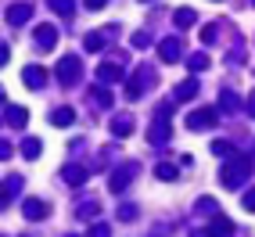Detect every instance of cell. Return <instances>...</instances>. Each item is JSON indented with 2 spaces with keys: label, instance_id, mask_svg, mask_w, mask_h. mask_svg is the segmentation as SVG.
I'll return each instance as SVG.
<instances>
[{
  "label": "cell",
  "instance_id": "6da1fadb",
  "mask_svg": "<svg viewBox=\"0 0 255 237\" xmlns=\"http://www.w3.org/2000/svg\"><path fill=\"white\" fill-rule=\"evenodd\" d=\"M79 79V61L76 58H65L61 61V83H76Z\"/></svg>",
  "mask_w": 255,
  "mask_h": 237
},
{
  "label": "cell",
  "instance_id": "7a4b0ae2",
  "mask_svg": "<svg viewBox=\"0 0 255 237\" xmlns=\"http://www.w3.org/2000/svg\"><path fill=\"white\" fill-rule=\"evenodd\" d=\"M36 43H40L43 50H50V47H54V29H50V25H40V29H36Z\"/></svg>",
  "mask_w": 255,
  "mask_h": 237
},
{
  "label": "cell",
  "instance_id": "3957f363",
  "mask_svg": "<svg viewBox=\"0 0 255 237\" xmlns=\"http://www.w3.org/2000/svg\"><path fill=\"white\" fill-rule=\"evenodd\" d=\"M25 216H29V219H40V216H47V205L32 198V201H25Z\"/></svg>",
  "mask_w": 255,
  "mask_h": 237
},
{
  "label": "cell",
  "instance_id": "277c9868",
  "mask_svg": "<svg viewBox=\"0 0 255 237\" xmlns=\"http://www.w3.org/2000/svg\"><path fill=\"white\" fill-rule=\"evenodd\" d=\"M7 18H11L14 25H22V22L29 18V4H18V7H11V14H7Z\"/></svg>",
  "mask_w": 255,
  "mask_h": 237
},
{
  "label": "cell",
  "instance_id": "5b68a950",
  "mask_svg": "<svg viewBox=\"0 0 255 237\" xmlns=\"http://www.w3.org/2000/svg\"><path fill=\"white\" fill-rule=\"evenodd\" d=\"M176 54H180V47H176V40H169V43H162V58H165V61H176Z\"/></svg>",
  "mask_w": 255,
  "mask_h": 237
},
{
  "label": "cell",
  "instance_id": "8992f818",
  "mask_svg": "<svg viewBox=\"0 0 255 237\" xmlns=\"http://www.w3.org/2000/svg\"><path fill=\"white\" fill-rule=\"evenodd\" d=\"M43 79H47V76H43L40 69H29V72H25V83H29V87H40Z\"/></svg>",
  "mask_w": 255,
  "mask_h": 237
},
{
  "label": "cell",
  "instance_id": "52a82bcc",
  "mask_svg": "<svg viewBox=\"0 0 255 237\" xmlns=\"http://www.w3.org/2000/svg\"><path fill=\"white\" fill-rule=\"evenodd\" d=\"M50 7H58L61 14H72V7H76V4H72V0H50Z\"/></svg>",
  "mask_w": 255,
  "mask_h": 237
},
{
  "label": "cell",
  "instance_id": "ba28073f",
  "mask_svg": "<svg viewBox=\"0 0 255 237\" xmlns=\"http://www.w3.org/2000/svg\"><path fill=\"white\" fill-rule=\"evenodd\" d=\"M54 122H58V126H69V122H72V112H69V108L54 112Z\"/></svg>",
  "mask_w": 255,
  "mask_h": 237
},
{
  "label": "cell",
  "instance_id": "9c48e42d",
  "mask_svg": "<svg viewBox=\"0 0 255 237\" xmlns=\"http://www.w3.org/2000/svg\"><path fill=\"white\" fill-rule=\"evenodd\" d=\"M155 173H158L162 180H173V176H176V169H173V165H158V169H155Z\"/></svg>",
  "mask_w": 255,
  "mask_h": 237
},
{
  "label": "cell",
  "instance_id": "30bf717a",
  "mask_svg": "<svg viewBox=\"0 0 255 237\" xmlns=\"http://www.w3.org/2000/svg\"><path fill=\"white\" fill-rule=\"evenodd\" d=\"M176 22H180V25H194V11H180Z\"/></svg>",
  "mask_w": 255,
  "mask_h": 237
},
{
  "label": "cell",
  "instance_id": "8fae6325",
  "mask_svg": "<svg viewBox=\"0 0 255 237\" xmlns=\"http://www.w3.org/2000/svg\"><path fill=\"white\" fill-rule=\"evenodd\" d=\"M36 151H40V140H25V158H36Z\"/></svg>",
  "mask_w": 255,
  "mask_h": 237
},
{
  "label": "cell",
  "instance_id": "7c38bea8",
  "mask_svg": "<svg viewBox=\"0 0 255 237\" xmlns=\"http://www.w3.org/2000/svg\"><path fill=\"white\" fill-rule=\"evenodd\" d=\"M108 0H87V7H105Z\"/></svg>",
  "mask_w": 255,
  "mask_h": 237
},
{
  "label": "cell",
  "instance_id": "4fadbf2b",
  "mask_svg": "<svg viewBox=\"0 0 255 237\" xmlns=\"http://www.w3.org/2000/svg\"><path fill=\"white\" fill-rule=\"evenodd\" d=\"M245 205H248V209H255V191H252V194L245 198Z\"/></svg>",
  "mask_w": 255,
  "mask_h": 237
},
{
  "label": "cell",
  "instance_id": "5bb4252c",
  "mask_svg": "<svg viewBox=\"0 0 255 237\" xmlns=\"http://www.w3.org/2000/svg\"><path fill=\"white\" fill-rule=\"evenodd\" d=\"M0 61H7V47L4 43H0Z\"/></svg>",
  "mask_w": 255,
  "mask_h": 237
}]
</instances>
